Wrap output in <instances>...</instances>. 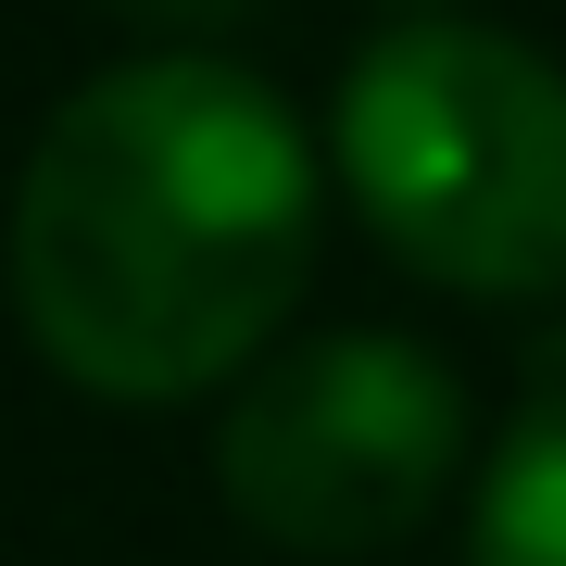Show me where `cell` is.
Masks as SVG:
<instances>
[{"label": "cell", "instance_id": "6da1fadb", "mask_svg": "<svg viewBox=\"0 0 566 566\" xmlns=\"http://www.w3.org/2000/svg\"><path fill=\"white\" fill-rule=\"evenodd\" d=\"M315 202V139L264 76L214 51L114 63L13 177V315L88 403H202L290 327Z\"/></svg>", "mask_w": 566, "mask_h": 566}, {"label": "cell", "instance_id": "7a4b0ae2", "mask_svg": "<svg viewBox=\"0 0 566 566\" xmlns=\"http://www.w3.org/2000/svg\"><path fill=\"white\" fill-rule=\"evenodd\" d=\"M340 189L465 303L566 290V63L504 25H390L340 76Z\"/></svg>", "mask_w": 566, "mask_h": 566}, {"label": "cell", "instance_id": "3957f363", "mask_svg": "<svg viewBox=\"0 0 566 566\" xmlns=\"http://www.w3.org/2000/svg\"><path fill=\"white\" fill-rule=\"evenodd\" d=\"M465 465V390L403 327H327L264 353L214 416V491L277 554H390Z\"/></svg>", "mask_w": 566, "mask_h": 566}, {"label": "cell", "instance_id": "277c9868", "mask_svg": "<svg viewBox=\"0 0 566 566\" xmlns=\"http://www.w3.org/2000/svg\"><path fill=\"white\" fill-rule=\"evenodd\" d=\"M465 566H566V390H542L479 465Z\"/></svg>", "mask_w": 566, "mask_h": 566}, {"label": "cell", "instance_id": "5b68a950", "mask_svg": "<svg viewBox=\"0 0 566 566\" xmlns=\"http://www.w3.org/2000/svg\"><path fill=\"white\" fill-rule=\"evenodd\" d=\"M102 13H126V25H164V39H214V25H240L252 0H102Z\"/></svg>", "mask_w": 566, "mask_h": 566}]
</instances>
